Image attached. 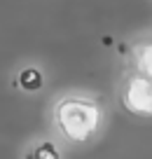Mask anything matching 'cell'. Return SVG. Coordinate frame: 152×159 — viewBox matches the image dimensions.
Instances as JSON below:
<instances>
[{"label": "cell", "mask_w": 152, "mask_h": 159, "mask_svg": "<svg viewBox=\"0 0 152 159\" xmlns=\"http://www.w3.org/2000/svg\"><path fill=\"white\" fill-rule=\"evenodd\" d=\"M49 119L56 136L70 148H87L98 136H103L108 124L105 101L89 91H61L52 103Z\"/></svg>", "instance_id": "cell-1"}, {"label": "cell", "mask_w": 152, "mask_h": 159, "mask_svg": "<svg viewBox=\"0 0 152 159\" xmlns=\"http://www.w3.org/2000/svg\"><path fill=\"white\" fill-rule=\"evenodd\" d=\"M24 159H63V150L56 140L40 138L24 150Z\"/></svg>", "instance_id": "cell-2"}, {"label": "cell", "mask_w": 152, "mask_h": 159, "mask_svg": "<svg viewBox=\"0 0 152 159\" xmlns=\"http://www.w3.org/2000/svg\"><path fill=\"white\" fill-rule=\"evenodd\" d=\"M16 84L26 91V94H38L44 87V73L38 66H26L16 73Z\"/></svg>", "instance_id": "cell-3"}]
</instances>
